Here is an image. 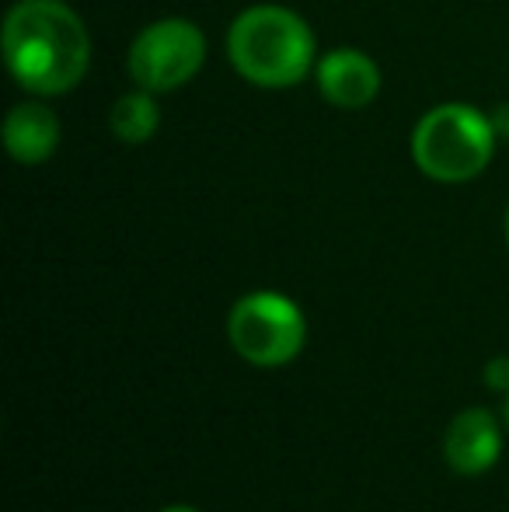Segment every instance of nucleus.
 Returning <instances> with one entry per match:
<instances>
[{
    "label": "nucleus",
    "mask_w": 509,
    "mask_h": 512,
    "mask_svg": "<svg viewBox=\"0 0 509 512\" xmlns=\"http://www.w3.org/2000/svg\"><path fill=\"white\" fill-rule=\"evenodd\" d=\"M318 88L335 108H363L381 91V70L360 49H335L318 63Z\"/></svg>",
    "instance_id": "obj_7"
},
{
    "label": "nucleus",
    "mask_w": 509,
    "mask_h": 512,
    "mask_svg": "<svg viewBox=\"0 0 509 512\" xmlns=\"http://www.w3.org/2000/svg\"><path fill=\"white\" fill-rule=\"evenodd\" d=\"M161 512H199V509H192V506H168V509H161Z\"/></svg>",
    "instance_id": "obj_12"
},
{
    "label": "nucleus",
    "mask_w": 509,
    "mask_h": 512,
    "mask_svg": "<svg viewBox=\"0 0 509 512\" xmlns=\"http://www.w3.org/2000/svg\"><path fill=\"white\" fill-rule=\"evenodd\" d=\"M503 450V436H499V422L489 408H464L461 415L450 422L447 439H443V457L457 474H485L499 460Z\"/></svg>",
    "instance_id": "obj_6"
},
{
    "label": "nucleus",
    "mask_w": 509,
    "mask_h": 512,
    "mask_svg": "<svg viewBox=\"0 0 509 512\" xmlns=\"http://www.w3.org/2000/svg\"><path fill=\"white\" fill-rule=\"evenodd\" d=\"M60 143V122L46 105H14L4 119V147L18 164H42Z\"/></svg>",
    "instance_id": "obj_8"
},
{
    "label": "nucleus",
    "mask_w": 509,
    "mask_h": 512,
    "mask_svg": "<svg viewBox=\"0 0 509 512\" xmlns=\"http://www.w3.org/2000/svg\"><path fill=\"white\" fill-rule=\"evenodd\" d=\"M492 126H496V133L509 136V105L499 108V112H496V119H492Z\"/></svg>",
    "instance_id": "obj_11"
},
{
    "label": "nucleus",
    "mask_w": 509,
    "mask_h": 512,
    "mask_svg": "<svg viewBox=\"0 0 509 512\" xmlns=\"http://www.w3.org/2000/svg\"><path fill=\"white\" fill-rule=\"evenodd\" d=\"M496 126L478 108L450 102L429 108L412 133V161L433 182H471L492 161Z\"/></svg>",
    "instance_id": "obj_3"
},
{
    "label": "nucleus",
    "mask_w": 509,
    "mask_h": 512,
    "mask_svg": "<svg viewBox=\"0 0 509 512\" xmlns=\"http://www.w3.org/2000/svg\"><path fill=\"white\" fill-rule=\"evenodd\" d=\"M485 384L489 391H509V356H496L485 366Z\"/></svg>",
    "instance_id": "obj_10"
},
{
    "label": "nucleus",
    "mask_w": 509,
    "mask_h": 512,
    "mask_svg": "<svg viewBox=\"0 0 509 512\" xmlns=\"http://www.w3.org/2000/svg\"><path fill=\"white\" fill-rule=\"evenodd\" d=\"M150 95H154V91L140 88V91H129V95H123L116 105H112L109 126L119 140L129 143V147L147 143L150 136L157 133V119H161V112H157V102Z\"/></svg>",
    "instance_id": "obj_9"
},
{
    "label": "nucleus",
    "mask_w": 509,
    "mask_h": 512,
    "mask_svg": "<svg viewBox=\"0 0 509 512\" xmlns=\"http://www.w3.org/2000/svg\"><path fill=\"white\" fill-rule=\"evenodd\" d=\"M4 60L32 95H67L88 74V28L63 0H21L4 21Z\"/></svg>",
    "instance_id": "obj_1"
},
{
    "label": "nucleus",
    "mask_w": 509,
    "mask_h": 512,
    "mask_svg": "<svg viewBox=\"0 0 509 512\" xmlns=\"http://www.w3.org/2000/svg\"><path fill=\"white\" fill-rule=\"evenodd\" d=\"M227 335L245 363L286 366L304 349L307 321L290 297L258 290L234 304L231 317H227Z\"/></svg>",
    "instance_id": "obj_4"
},
{
    "label": "nucleus",
    "mask_w": 509,
    "mask_h": 512,
    "mask_svg": "<svg viewBox=\"0 0 509 512\" xmlns=\"http://www.w3.org/2000/svg\"><path fill=\"white\" fill-rule=\"evenodd\" d=\"M206 60V39L192 21L164 18L147 25L129 46V77L143 91H175L199 74Z\"/></svg>",
    "instance_id": "obj_5"
},
{
    "label": "nucleus",
    "mask_w": 509,
    "mask_h": 512,
    "mask_svg": "<svg viewBox=\"0 0 509 512\" xmlns=\"http://www.w3.org/2000/svg\"><path fill=\"white\" fill-rule=\"evenodd\" d=\"M506 244H509V213H506Z\"/></svg>",
    "instance_id": "obj_14"
},
{
    "label": "nucleus",
    "mask_w": 509,
    "mask_h": 512,
    "mask_svg": "<svg viewBox=\"0 0 509 512\" xmlns=\"http://www.w3.org/2000/svg\"><path fill=\"white\" fill-rule=\"evenodd\" d=\"M227 53L234 70L258 88H293L314 67V35L290 7L258 4L234 18Z\"/></svg>",
    "instance_id": "obj_2"
},
{
    "label": "nucleus",
    "mask_w": 509,
    "mask_h": 512,
    "mask_svg": "<svg viewBox=\"0 0 509 512\" xmlns=\"http://www.w3.org/2000/svg\"><path fill=\"white\" fill-rule=\"evenodd\" d=\"M503 415H506V429H509V398H506V408H503Z\"/></svg>",
    "instance_id": "obj_13"
}]
</instances>
